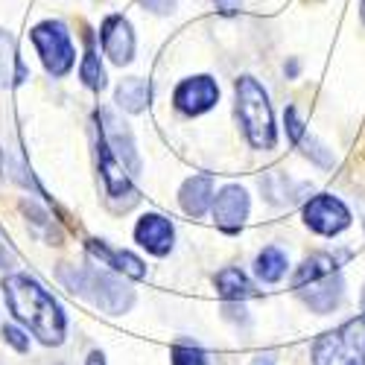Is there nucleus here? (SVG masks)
Instances as JSON below:
<instances>
[{
  "label": "nucleus",
  "instance_id": "20e7f679",
  "mask_svg": "<svg viewBox=\"0 0 365 365\" xmlns=\"http://www.w3.org/2000/svg\"><path fill=\"white\" fill-rule=\"evenodd\" d=\"M313 365H365V316L319 336L313 345Z\"/></svg>",
  "mask_w": 365,
  "mask_h": 365
},
{
  "label": "nucleus",
  "instance_id": "0eeeda50",
  "mask_svg": "<svg viewBox=\"0 0 365 365\" xmlns=\"http://www.w3.org/2000/svg\"><path fill=\"white\" fill-rule=\"evenodd\" d=\"M173 103H175L178 111L196 117V114L210 111L220 103V88L210 76H193V79H185L175 88Z\"/></svg>",
  "mask_w": 365,
  "mask_h": 365
},
{
  "label": "nucleus",
  "instance_id": "393cba45",
  "mask_svg": "<svg viewBox=\"0 0 365 365\" xmlns=\"http://www.w3.org/2000/svg\"><path fill=\"white\" fill-rule=\"evenodd\" d=\"M217 9H222L225 15H234L237 12V0H214Z\"/></svg>",
  "mask_w": 365,
  "mask_h": 365
},
{
  "label": "nucleus",
  "instance_id": "4be33fe9",
  "mask_svg": "<svg viewBox=\"0 0 365 365\" xmlns=\"http://www.w3.org/2000/svg\"><path fill=\"white\" fill-rule=\"evenodd\" d=\"M4 339H6V342L15 348V351H21V354L29 348V339L24 336V333H21L15 324H6V327H4Z\"/></svg>",
  "mask_w": 365,
  "mask_h": 365
},
{
  "label": "nucleus",
  "instance_id": "6ab92c4d",
  "mask_svg": "<svg viewBox=\"0 0 365 365\" xmlns=\"http://www.w3.org/2000/svg\"><path fill=\"white\" fill-rule=\"evenodd\" d=\"M284 272H287V255L275 246H269L257 255V278L266 281V284H275L284 278Z\"/></svg>",
  "mask_w": 365,
  "mask_h": 365
},
{
  "label": "nucleus",
  "instance_id": "ddd939ff",
  "mask_svg": "<svg viewBox=\"0 0 365 365\" xmlns=\"http://www.w3.org/2000/svg\"><path fill=\"white\" fill-rule=\"evenodd\" d=\"M181 207H185V214L190 217H202L205 210L214 205V178L210 175H193L185 181V187H181Z\"/></svg>",
  "mask_w": 365,
  "mask_h": 365
},
{
  "label": "nucleus",
  "instance_id": "423d86ee",
  "mask_svg": "<svg viewBox=\"0 0 365 365\" xmlns=\"http://www.w3.org/2000/svg\"><path fill=\"white\" fill-rule=\"evenodd\" d=\"M304 222H307L316 234L333 237L351 225V214L336 196H316L304 205Z\"/></svg>",
  "mask_w": 365,
  "mask_h": 365
},
{
  "label": "nucleus",
  "instance_id": "7ed1b4c3",
  "mask_svg": "<svg viewBox=\"0 0 365 365\" xmlns=\"http://www.w3.org/2000/svg\"><path fill=\"white\" fill-rule=\"evenodd\" d=\"M234 91H237V117L242 129H246L249 143L255 149H272L278 135H275V120H272V106L266 91L252 76L237 79Z\"/></svg>",
  "mask_w": 365,
  "mask_h": 365
},
{
  "label": "nucleus",
  "instance_id": "f8f14e48",
  "mask_svg": "<svg viewBox=\"0 0 365 365\" xmlns=\"http://www.w3.org/2000/svg\"><path fill=\"white\" fill-rule=\"evenodd\" d=\"M301 295H304V301H307L316 313H330L339 304V298H342V278H339V272H330V275H324V278L310 281L307 287H301Z\"/></svg>",
  "mask_w": 365,
  "mask_h": 365
},
{
  "label": "nucleus",
  "instance_id": "412c9836",
  "mask_svg": "<svg viewBox=\"0 0 365 365\" xmlns=\"http://www.w3.org/2000/svg\"><path fill=\"white\" fill-rule=\"evenodd\" d=\"M173 365H207V359L193 345H175L173 348Z\"/></svg>",
  "mask_w": 365,
  "mask_h": 365
},
{
  "label": "nucleus",
  "instance_id": "9b49d317",
  "mask_svg": "<svg viewBox=\"0 0 365 365\" xmlns=\"http://www.w3.org/2000/svg\"><path fill=\"white\" fill-rule=\"evenodd\" d=\"M135 240L146 252L161 257L173 249V225H170V220H164L158 214H146L135 228Z\"/></svg>",
  "mask_w": 365,
  "mask_h": 365
},
{
  "label": "nucleus",
  "instance_id": "f03ea898",
  "mask_svg": "<svg viewBox=\"0 0 365 365\" xmlns=\"http://www.w3.org/2000/svg\"><path fill=\"white\" fill-rule=\"evenodd\" d=\"M58 281H62L71 292L85 295L91 304H97L100 310L117 316L126 313L135 301V292L114 275L94 266H62L58 269Z\"/></svg>",
  "mask_w": 365,
  "mask_h": 365
},
{
  "label": "nucleus",
  "instance_id": "9d476101",
  "mask_svg": "<svg viewBox=\"0 0 365 365\" xmlns=\"http://www.w3.org/2000/svg\"><path fill=\"white\" fill-rule=\"evenodd\" d=\"M249 217V193L237 187V185H228L217 199H214V220L222 231H240V225L246 222Z\"/></svg>",
  "mask_w": 365,
  "mask_h": 365
},
{
  "label": "nucleus",
  "instance_id": "c756f323",
  "mask_svg": "<svg viewBox=\"0 0 365 365\" xmlns=\"http://www.w3.org/2000/svg\"><path fill=\"white\" fill-rule=\"evenodd\" d=\"M359 304H362V310H365V289H362V301Z\"/></svg>",
  "mask_w": 365,
  "mask_h": 365
},
{
  "label": "nucleus",
  "instance_id": "4468645a",
  "mask_svg": "<svg viewBox=\"0 0 365 365\" xmlns=\"http://www.w3.org/2000/svg\"><path fill=\"white\" fill-rule=\"evenodd\" d=\"M88 252L97 255L103 266H111V269H117V272H126L129 278H143V275H146V266H143L140 257H135V255H129V252H114V249L106 246L103 240H88Z\"/></svg>",
  "mask_w": 365,
  "mask_h": 365
},
{
  "label": "nucleus",
  "instance_id": "f3484780",
  "mask_svg": "<svg viewBox=\"0 0 365 365\" xmlns=\"http://www.w3.org/2000/svg\"><path fill=\"white\" fill-rule=\"evenodd\" d=\"M217 292L222 298H228V301H240V298L255 295V287H252V281L242 275L240 269L228 266V269H222L220 275H217Z\"/></svg>",
  "mask_w": 365,
  "mask_h": 365
},
{
  "label": "nucleus",
  "instance_id": "2eb2a0df",
  "mask_svg": "<svg viewBox=\"0 0 365 365\" xmlns=\"http://www.w3.org/2000/svg\"><path fill=\"white\" fill-rule=\"evenodd\" d=\"M117 106L132 114H140L149 106V82L140 76H129L117 85Z\"/></svg>",
  "mask_w": 365,
  "mask_h": 365
},
{
  "label": "nucleus",
  "instance_id": "aec40b11",
  "mask_svg": "<svg viewBox=\"0 0 365 365\" xmlns=\"http://www.w3.org/2000/svg\"><path fill=\"white\" fill-rule=\"evenodd\" d=\"M79 76H82V82H85L91 91H103V88H106V71H103V65H100L97 50L91 47V38H88V50H85V58H82Z\"/></svg>",
  "mask_w": 365,
  "mask_h": 365
},
{
  "label": "nucleus",
  "instance_id": "39448f33",
  "mask_svg": "<svg viewBox=\"0 0 365 365\" xmlns=\"http://www.w3.org/2000/svg\"><path fill=\"white\" fill-rule=\"evenodd\" d=\"M33 44L41 56L44 68L53 76H65L73 68V41L62 21H44L33 29Z\"/></svg>",
  "mask_w": 365,
  "mask_h": 365
},
{
  "label": "nucleus",
  "instance_id": "a211bd4d",
  "mask_svg": "<svg viewBox=\"0 0 365 365\" xmlns=\"http://www.w3.org/2000/svg\"><path fill=\"white\" fill-rule=\"evenodd\" d=\"M330 272H336V257H330V255H313V257H307V260L298 266L295 278H292V287L301 289V287H307L316 278L330 275Z\"/></svg>",
  "mask_w": 365,
  "mask_h": 365
},
{
  "label": "nucleus",
  "instance_id": "b1692460",
  "mask_svg": "<svg viewBox=\"0 0 365 365\" xmlns=\"http://www.w3.org/2000/svg\"><path fill=\"white\" fill-rule=\"evenodd\" d=\"M140 4L152 12H158V15H167V12L175 9V0H140Z\"/></svg>",
  "mask_w": 365,
  "mask_h": 365
},
{
  "label": "nucleus",
  "instance_id": "a878e982",
  "mask_svg": "<svg viewBox=\"0 0 365 365\" xmlns=\"http://www.w3.org/2000/svg\"><path fill=\"white\" fill-rule=\"evenodd\" d=\"M9 260H12V255H9V249H6V242L0 240V269H6Z\"/></svg>",
  "mask_w": 365,
  "mask_h": 365
},
{
  "label": "nucleus",
  "instance_id": "c85d7f7f",
  "mask_svg": "<svg viewBox=\"0 0 365 365\" xmlns=\"http://www.w3.org/2000/svg\"><path fill=\"white\" fill-rule=\"evenodd\" d=\"M0 173H4V152H0Z\"/></svg>",
  "mask_w": 365,
  "mask_h": 365
},
{
  "label": "nucleus",
  "instance_id": "bb28decb",
  "mask_svg": "<svg viewBox=\"0 0 365 365\" xmlns=\"http://www.w3.org/2000/svg\"><path fill=\"white\" fill-rule=\"evenodd\" d=\"M88 365H106L103 354H97V351H94V354H91V356H88Z\"/></svg>",
  "mask_w": 365,
  "mask_h": 365
},
{
  "label": "nucleus",
  "instance_id": "1a4fd4ad",
  "mask_svg": "<svg viewBox=\"0 0 365 365\" xmlns=\"http://www.w3.org/2000/svg\"><path fill=\"white\" fill-rule=\"evenodd\" d=\"M100 41H103V53L111 58L114 65H129L135 56V33L126 18L111 15L103 21L100 26Z\"/></svg>",
  "mask_w": 365,
  "mask_h": 365
},
{
  "label": "nucleus",
  "instance_id": "6e6552de",
  "mask_svg": "<svg viewBox=\"0 0 365 365\" xmlns=\"http://www.w3.org/2000/svg\"><path fill=\"white\" fill-rule=\"evenodd\" d=\"M97 120L103 123L100 126V138L114 152V158L123 164L129 173H138L140 170V158H138V149H135V140H132V132L126 129V123H120L111 111H100Z\"/></svg>",
  "mask_w": 365,
  "mask_h": 365
},
{
  "label": "nucleus",
  "instance_id": "cd10ccee",
  "mask_svg": "<svg viewBox=\"0 0 365 365\" xmlns=\"http://www.w3.org/2000/svg\"><path fill=\"white\" fill-rule=\"evenodd\" d=\"M359 15H362V21H365V0H359Z\"/></svg>",
  "mask_w": 365,
  "mask_h": 365
},
{
  "label": "nucleus",
  "instance_id": "f257e3e1",
  "mask_svg": "<svg viewBox=\"0 0 365 365\" xmlns=\"http://www.w3.org/2000/svg\"><path fill=\"white\" fill-rule=\"evenodd\" d=\"M4 295L18 322H24L44 345H58L65 339V313L56 298L29 275L4 278Z\"/></svg>",
  "mask_w": 365,
  "mask_h": 365
},
{
  "label": "nucleus",
  "instance_id": "dca6fc26",
  "mask_svg": "<svg viewBox=\"0 0 365 365\" xmlns=\"http://www.w3.org/2000/svg\"><path fill=\"white\" fill-rule=\"evenodd\" d=\"M26 79V68H24V62L15 56V47H12V38L0 29V85H9V82H15V85H21Z\"/></svg>",
  "mask_w": 365,
  "mask_h": 365
},
{
  "label": "nucleus",
  "instance_id": "5701e85b",
  "mask_svg": "<svg viewBox=\"0 0 365 365\" xmlns=\"http://www.w3.org/2000/svg\"><path fill=\"white\" fill-rule=\"evenodd\" d=\"M287 132L292 140H301L304 138V123L298 120V111L295 108H287Z\"/></svg>",
  "mask_w": 365,
  "mask_h": 365
}]
</instances>
